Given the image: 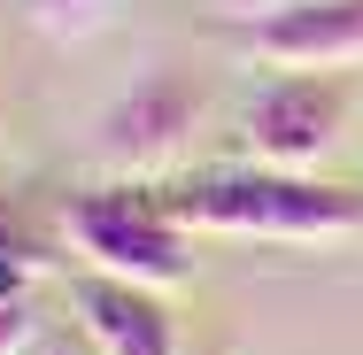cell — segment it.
Masks as SVG:
<instances>
[{"label":"cell","mask_w":363,"mask_h":355,"mask_svg":"<svg viewBox=\"0 0 363 355\" xmlns=\"http://www.w3.org/2000/svg\"><path fill=\"white\" fill-rule=\"evenodd\" d=\"M201 108H209V93H201L194 77L147 70L132 93H116V101L101 108V124H93V154H101L116 178H155V170H170V162L194 147Z\"/></svg>","instance_id":"3"},{"label":"cell","mask_w":363,"mask_h":355,"mask_svg":"<svg viewBox=\"0 0 363 355\" xmlns=\"http://www.w3.org/2000/svg\"><path fill=\"white\" fill-rule=\"evenodd\" d=\"M55 271V247H47V232L31 224L23 201H0V301H23V286L47 278Z\"/></svg>","instance_id":"7"},{"label":"cell","mask_w":363,"mask_h":355,"mask_svg":"<svg viewBox=\"0 0 363 355\" xmlns=\"http://www.w3.org/2000/svg\"><path fill=\"white\" fill-rule=\"evenodd\" d=\"M224 8H240V16H271V8H286V0H224Z\"/></svg>","instance_id":"10"},{"label":"cell","mask_w":363,"mask_h":355,"mask_svg":"<svg viewBox=\"0 0 363 355\" xmlns=\"http://www.w3.org/2000/svg\"><path fill=\"white\" fill-rule=\"evenodd\" d=\"M62 224L101 278H132V286H155V293L186 278V224L170 216V201L108 186V193H77Z\"/></svg>","instance_id":"2"},{"label":"cell","mask_w":363,"mask_h":355,"mask_svg":"<svg viewBox=\"0 0 363 355\" xmlns=\"http://www.w3.org/2000/svg\"><path fill=\"white\" fill-rule=\"evenodd\" d=\"M232 55H255L286 77L348 70L363 62V0H286L271 16H247L232 31Z\"/></svg>","instance_id":"5"},{"label":"cell","mask_w":363,"mask_h":355,"mask_svg":"<svg viewBox=\"0 0 363 355\" xmlns=\"http://www.w3.org/2000/svg\"><path fill=\"white\" fill-rule=\"evenodd\" d=\"M170 216L186 232H232V240H348L363 232V193L325 186L309 170H217L170 193Z\"/></svg>","instance_id":"1"},{"label":"cell","mask_w":363,"mask_h":355,"mask_svg":"<svg viewBox=\"0 0 363 355\" xmlns=\"http://www.w3.org/2000/svg\"><path fill=\"white\" fill-rule=\"evenodd\" d=\"M55 355H93V348H55Z\"/></svg>","instance_id":"11"},{"label":"cell","mask_w":363,"mask_h":355,"mask_svg":"<svg viewBox=\"0 0 363 355\" xmlns=\"http://www.w3.org/2000/svg\"><path fill=\"white\" fill-rule=\"evenodd\" d=\"M340 124H348V93L333 77H279L247 101L240 147L271 170H317V154L340 147Z\"/></svg>","instance_id":"4"},{"label":"cell","mask_w":363,"mask_h":355,"mask_svg":"<svg viewBox=\"0 0 363 355\" xmlns=\"http://www.w3.org/2000/svg\"><path fill=\"white\" fill-rule=\"evenodd\" d=\"M77 325L93 355H178V317L162 309L155 286L132 278H77Z\"/></svg>","instance_id":"6"},{"label":"cell","mask_w":363,"mask_h":355,"mask_svg":"<svg viewBox=\"0 0 363 355\" xmlns=\"http://www.w3.org/2000/svg\"><path fill=\"white\" fill-rule=\"evenodd\" d=\"M108 8H116V0H31L39 31H55V39H85V31H101Z\"/></svg>","instance_id":"8"},{"label":"cell","mask_w":363,"mask_h":355,"mask_svg":"<svg viewBox=\"0 0 363 355\" xmlns=\"http://www.w3.org/2000/svg\"><path fill=\"white\" fill-rule=\"evenodd\" d=\"M39 340V317H31V301H0V355H23Z\"/></svg>","instance_id":"9"}]
</instances>
